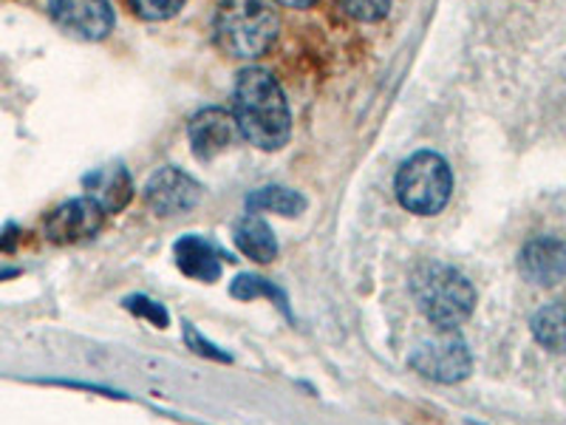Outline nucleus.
Wrapping results in <instances>:
<instances>
[{"label": "nucleus", "mask_w": 566, "mask_h": 425, "mask_svg": "<svg viewBox=\"0 0 566 425\" xmlns=\"http://www.w3.org/2000/svg\"><path fill=\"white\" fill-rule=\"evenodd\" d=\"M247 207L250 212H277V216H297L306 207V199H303L297 190H290V187H261L255 194L247 196Z\"/></svg>", "instance_id": "nucleus-15"}, {"label": "nucleus", "mask_w": 566, "mask_h": 425, "mask_svg": "<svg viewBox=\"0 0 566 425\" xmlns=\"http://www.w3.org/2000/svg\"><path fill=\"white\" fill-rule=\"evenodd\" d=\"M232 120L255 148L277 151L286 145L292 131L290 105L270 71H241L232 91Z\"/></svg>", "instance_id": "nucleus-1"}, {"label": "nucleus", "mask_w": 566, "mask_h": 425, "mask_svg": "<svg viewBox=\"0 0 566 425\" xmlns=\"http://www.w3.org/2000/svg\"><path fill=\"white\" fill-rule=\"evenodd\" d=\"M235 245L258 265H270L277 256V239L272 236V227L258 212H247L241 225L235 227Z\"/></svg>", "instance_id": "nucleus-13"}, {"label": "nucleus", "mask_w": 566, "mask_h": 425, "mask_svg": "<svg viewBox=\"0 0 566 425\" xmlns=\"http://www.w3.org/2000/svg\"><path fill=\"white\" fill-rule=\"evenodd\" d=\"M277 18L264 0H224L216 14V40L232 58H258L272 45Z\"/></svg>", "instance_id": "nucleus-3"}, {"label": "nucleus", "mask_w": 566, "mask_h": 425, "mask_svg": "<svg viewBox=\"0 0 566 425\" xmlns=\"http://www.w3.org/2000/svg\"><path fill=\"white\" fill-rule=\"evenodd\" d=\"M235 120L221 108H205L193 116L190 123V145L199 159H212L221 151L230 148V142L235 139Z\"/></svg>", "instance_id": "nucleus-10"}, {"label": "nucleus", "mask_w": 566, "mask_h": 425, "mask_svg": "<svg viewBox=\"0 0 566 425\" xmlns=\"http://www.w3.org/2000/svg\"><path fill=\"white\" fill-rule=\"evenodd\" d=\"M105 210L91 199H71L65 205H60L57 210H52L45 216V236L54 245H77V241L91 239L94 232L103 227Z\"/></svg>", "instance_id": "nucleus-6"}, {"label": "nucleus", "mask_w": 566, "mask_h": 425, "mask_svg": "<svg viewBox=\"0 0 566 425\" xmlns=\"http://www.w3.org/2000/svg\"><path fill=\"white\" fill-rule=\"evenodd\" d=\"M533 338L549 352H566V301L541 307L533 315Z\"/></svg>", "instance_id": "nucleus-14"}, {"label": "nucleus", "mask_w": 566, "mask_h": 425, "mask_svg": "<svg viewBox=\"0 0 566 425\" xmlns=\"http://www.w3.org/2000/svg\"><path fill=\"white\" fill-rule=\"evenodd\" d=\"M185 341L190 343V346H193V352L205 354V357H210V361H224V363H230V354L221 352V349L216 346V343L205 341V338H201V332H196V329L190 326V323H185Z\"/></svg>", "instance_id": "nucleus-20"}, {"label": "nucleus", "mask_w": 566, "mask_h": 425, "mask_svg": "<svg viewBox=\"0 0 566 425\" xmlns=\"http://www.w3.org/2000/svg\"><path fill=\"white\" fill-rule=\"evenodd\" d=\"M411 296L433 326L451 332L468 321L476 307V290L457 267L424 261L411 276Z\"/></svg>", "instance_id": "nucleus-2"}, {"label": "nucleus", "mask_w": 566, "mask_h": 425, "mask_svg": "<svg viewBox=\"0 0 566 425\" xmlns=\"http://www.w3.org/2000/svg\"><path fill=\"white\" fill-rule=\"evenodd\" d=\"M518 270L535 287H555L566 278V245L555 236H538L518 252Z\"/></svg>", "instance_id": "nucleus-9"}, {"label": "nucleus", "mask_w": 566, "mask_h": 425, "mask_svg": "<svg viewBox=\"0 0 566 425\" xmlns=\"http://www.w3.org/2000/svg\"><path fill=\"white\" fill-rule=\"evenodd\" d=\"M125 307H128L134 315L154 323V326H168V310H165L159 301H150V298L145 296H134V298H125Z\"/></svg>", "instance_id": "nucleus-18"}, {"label": "nucleus", "mask_w": 566, "mask_h": 425, "mask_svg": "<svg viewBox=\"0 0 566 425\" xmlns=\"http://www.w3.org/2000/svg\"><path fill=\"white\" fill-rule=\"evenodd\" d=\"M275 3H281V7H290V9H306V7H312L315 0H275Z\"/></svg>", "instance_id": "nucleus-21"}, {"label": "nucleus", "mask_w": 566, "mask_h": 425, "mask_svg": "<svg viewBox=\"0 0 566 425\" xmlns=\"http://www.w3.org/2000/svg\"><path fill=\"white\" fill-rule=\"evenodd\" d=\"M394 187H397L399 205L406 210L433 216L451 199L453 174L442 156L433 151H419L411 159L402 162Z\"/></svg>", "instance_id": "nucleus-4"}, {"label": "nucleus", "mask_w": 566, "mask_h": 425, "mask_svg": "<svg viewBox=\"0 0 566 425\" xmlns=\"http://www.w3.org/2000/svg\"><path fill=\"white\" fill-rule=\"evenodd\" d=\"M85 187L91 190V199L97 201L105 212H114L125 207L134 196L130 187V176L125 174L123 165H111V168H99L94 174L85 176Z\"/></svg>", "instance_id": "nucleus-12"}, {"label": "nucleus", "mask_w": 566, "mask_h": 425, "mask_svg": "<svg viewBox=\"0 0 566 425\" xmlns=\"http://www.w3.org/2000/svg\"><path fill=\"white\" fill-rule=\"evenodd\" d=\"M176 265L187 278L196 281H219L221 276V252L201 236H181L174 247Z\"/></svg>", "instance_id": "nucleus-11"}, {"label": "nucleus", "mask_w": 566, "mask_h": 425, "mask_svg": "<svg viewBox=\"0 0 566 425\" xmlns=\"http://www.w3.org/2000/svg\"><path fill=\"white\" fill-rule=\"evenodd\" d=\"M145 199L156 216H179L201 201V185L181 168H161L150 176Z\"/></svg>", "instance_id": "nucleus-7"}, {"label": "nucleus", "mask_w": 566, "mask_h": 425, "mask_svg": "<svg viewBox=\"0 0 566 425\" xmlns=\"http://www.w3.org/2000/svg\"><path fill=\"white\" fill-rule=\"evenodd\" d=\"M52 18L74 38L103 40L114 27V9L108 0H52Z\"/></svg>", "instance_id": "nucleus-8"}, {"label": "nucleus", "mask_w": 566, "mask_h": 425, "mask_svg": "<svg viewBox=\"0 0 566 425\" xmlns=\"http://www.w3.org/2000/svg\"><path fill=\"white\" fill-rule=\"evenodd\" d=\"M343 7H346V12L352 14V18L371 23V20L386 18L391 0H343Z\"/></svg>", "instance_id": "nucleus-19"}, {"label": "nucleus", "mask_w": 566, "mask_h": 425, "mask_svg": "<svg viewBox=\"0 0 566 425\" xmlns=\"http://www.w3.org/2000/svg\"><path fill=\"white\" fill-rule=\"evenodd\" d=\"M130 7L145 20H168L185 7V0H130Z\"/></svg>", "instance_id": "nucleus-17"}, {"label": "nucleus", "mask_w": 566, "mask_h": 425, "mask_svg": "<svg viewBox=\"0 0 566 425\" xmlns=\"http://www.w3.org/2000/svg\"><path fill=\"white\" fill-rule=\"evenodd\" d=\"M230 292L235 298H241V301H250V298L266 296V298H272V301H275V307L283 312V315H290V298L283 296L275 283L266 281V278H261V276H239L235 281H232Z\"/></svg>", "instance_id": "nucleus-16"}, {"label": "nucleus", "mask_w": 566, "mask_h": 425, "mask_svg": "<svg viewBox=\"0 0 566 425\" xmlns=\"http://www.w3.org/2000/svg\"><path fill=\"white\" fill-rule=\"evenodd\" d=\"M411 366L428 381L459 383L473 369V357H470L468 343L459 335H439L413 349Z\"/></svg>", "instance_id": "nucleus-5"}]
</instances>
